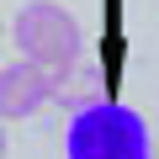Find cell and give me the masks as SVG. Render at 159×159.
I'll return each mask as SVG.
<instances>
[{
    "label": "cell",
    "mask_w": 159,
    "mask_h": 159,
    "mask_svg": "<svg viewBox=\"0 0 159 159\" xmlns=\"http://www.w3.org/2000/svg\"><path fill=\"white\" fill-rule=\"evenodd\" d=\"M64 159H154L143 111H133L122 101L74 106L64 122Z\"/></svg>",
    "instance_id": "1"
},
{
    "label": "cell",
    "mask_w": 159,
    "mask_h": 159,
    "mask_svg": "<svg viewBox=\"0 0 159 159\" xmlns=\"http://www.w3.org/2000/svg\"><path fill=\"white\" fill-rule=\"evenodd\" d=\"M11 43L21 48L27 64H37L53 80V85H64L80 69V53H85V32H80V21L58 6V0H27L16 11V21H11Z\"/></svg>",
    "instance_id": "2"
},
{
    "label": "cell",
    "mask_w": 159,
    "mask_h": 159,
    "mask_svg": "<svg viewBox=\"0 0 159 159\" xmlns=\"http://www.w3.org/2000/svg\"><path fill=\"white\" fill-rule=\"evenodd\" d=\"M53 90H58V85H53L37 64H27V58L0 64V122H21V117L43 111V106L53 101Z\"/></svg>",
    "instance_id": "3"
},
{
    "label": "cell",
    "mask_w": 159,
    "mask_h": 159,
    "mask_svg": "<svg viewBox=\"0 0 159 159\" xmlns=\"http://www.w3.org/2000/svg\"><path fill=\"white\" fill-rule=\"evenodd\" d=\"M6 148H11V138H6V122H0V159H6Z\"/></svg>",
    "instance_id": "4"
}]
</instances>
